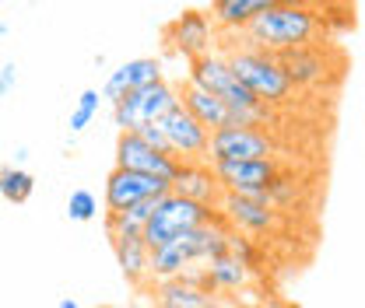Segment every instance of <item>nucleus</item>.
Instances as JSON below:
<instances>
[{
	"label": "nucleus",
	"instance_id": "aec40b11",
	"mask_svg": "<svg viewBox=\"0 0 365 308\" xmlns=\"http://www.w3.org/2000/svg\"><path fill=\"white\" fill-rule=\"evenodd\" d=\"M113 253H116V263L130 284L151 280V249L144 245V238H116Z\"/></svg>",
	"mask_w": 365,
	"mask_h": 308
},
{
	"label": "nucleus",
	"instance_id": "4468645a",
	"mask_svg": "<svg viewBox=\"0 0 365 308\" xmlns=\"http://www.w3.org/2000/svg\"><path fill=\"white\" fill-rule=\"evenodd\" d=\"M173 193L182 196V200L200 203V207H215V211H218V203L225 196L222 186H218V179H215V169L204 165V161H182L180 176L173 182Z\"/></svg>",
	"mask_w": 365,
	"mask_h": 308
},
{
	"label": "nucleus",
	"instance_id": "9b49d317",
	"mask_svg": "<svg viewBox=\"0 0 365 308\" xmlns=\"http://www.w3.org/2000/svg\"><path fill=\"white\" fill-rule=\"evenodd\" d=\"M165 43L173 46L176 53H182L190 63L200 60V56H207L211 43H215V21H211V14H204V11H182V14H176L165 25Z\"/></svg>",
	"mask_w": 365,
	"mask_h": 308
},
{
	"label": "nucleus",
	"instance_id": "6ab92c4d",
	"mask_svg": "<svg viewBox=\"0 0 365 308\" xmlns=\"http://www.w3.org/2000/svg\"><path fill=\"white\" fill-rule=\"evenodd\" d=\"M274 0H215L211 4V21L222 28H250Z\"/></svg>",
	"mask_w": 365,
	"mask_h": 308
},
{
	"label": "nucleus",
	"instance_id": "c756f323",
	"mask_svg": "<svg viewBox=\"0 0 365 308\" xmlns=\"http://www.w3.org/2000/svg\"><path fill=\"white\" fill-rule=\"evenodd\" d=\"M56 308H78V302H74V298H63V302H60Z\"/></svg>",
	"mask_w": 365,
	"mask_h": 308
},
{
	"label": "nucleus",
	"instance_id": "c85d7f7f",
	"mask_svg": "<svg viewBox=\"0 0 365 308\" xmlns=\"http://www.w3.org/2000/svg\"><path fill=\"white\" fill-rule=\"evenodd\" d=\"M29 161V147H14V169H21Z\"/></svg>",
	"mask_w": 365,
	"mask_h": 308
},
{
	"label": "nucleus",
	"instance_id": "5701e85b",
	"mask_svg": "<svg viewBox=\"0 0 365 308\" xmlns=\"http://www.w3.org/2000/svg\"><path fill=\"white\" fill-rule=\"evenodd\" d=\"M264 200L271 203L277 214H281V211H292V207H295V200H299V186H295V179L277 176L274 179V186L264 193Z\"/></svg>",
	"mask_w": 365,
	"mask_h": 308
},
{
	"label": "nucleus",
	"instance_id": "393cba45",
	"mask_svg": "<svg viewBox=\"0 0 365 308\" xmlns=\"http://www.w3.org/2000/svg\"><path fill=\"white\" fill-rule=\"evenodd\" d=\"M228 253L246 266V270H257V266H260V256H264V253H260V245H257L253 238L239 235V231H232V249H228Z\"/></svg>",
	"mask_w": 365,
	"mask_h": 308
},
{
	"label": "nucleus",
	"instance_id": "1a4fd4ad",
	"mask_svg": "<svg viewBox=\"0 0 365 308\" xmlns=\"http://www.w3.org/2000/svg\"><path fill=\"white\" fill-rule=\"evenodd\" d=\"M173 193V182L155 176H140V172H127V169H113L106 176V211L109 214H120L127 207H134L140 200H151V196H169Z\"/></svg>",
	"mask_w": 365,
	"mask_h": 308
},
{
	"label": "nucleus",
	"instance_id": "7c9ffc66",
	"mask_svg": "<svg viewBox=\"0 0 365 308\" xmlns=\"http://www.w3.org/2000/svg\"><path fill=\"white\" fill-rule=\"evenodd\" d=\"M95 308H113V305H95Z\"/></svg>",
	"mask_w": 365,
	"mask_h": 308
},
{
	"label": "nucleus",
	"instance_id": "f03ea898",
	"mask_svg": "<svg viewBox=\"0 0 365 308\" xmlns=\"http://www.w3.org/2000/svg\"><path fill=\"white\" fill-rule=\"evenodd\" d=\"M215 221H222V211L200 207V203H193V200H182L176 193H169V196H162V203H158L151 224L144 228V245H148L151 253H155V249H165V245H173L176 238L197 231V228H204V224H215Z\"/></svg>",
	"mask_w": 365,
	"mask_h": 308
},
{
	"label": "nucleus",
	"instance_id": "b1692460",
	"mask_svg": "<svg viewBox=\"0 0 365 308\" xmlns=\"http://www.w3.org/2000/svg\"><path fill=\"white\" fill-rule=\"evenodd\" d=\"M95 112H98V91H95V88L81 91V98H78V105H74V112H71V133L85 130Z\"/></svg>",
	"mask_w": 365,
	"mask_h": 308
},
{
	"label": "nucleus",
	"instance_id": "7ed1b4c3",
	"mask_svg": "<svg viewBox=\"0 0 365 308\" xmlns=\"http://www.w3.org/2000/svg\"><path fill=\"white\" fill-rule=\"evenodd\" d=\"M180 105V88H173L169 81H158V85L123 95L113 105V123L120 127V133H137L140 127H162Z\"/></svg>",
	"mask_w": 365,
	"mask_h": 308
},
{
	"label": "nucleus",
	"instance_id": "f3484780",
	"mask_svg": "<svg viewBox=\"0 0 365 308\" xmlns=\"http://www.w3.org/2000/svg\"><path fill=\"white\" fill-rule=\"evenodd\" d=\"M158 203H162V196H151V200H140V203L120 211V214H106V235L113 242L116 238H144V228L151 224Z\"/></svg>",
	"mask_w": 365,
	"mask_h": 308
},
{
	"label": "nucleus",
	"instance_id": "39448f33",
	"mask_svg": "<svg viewBox=\"0 0 365 308\" xmlns=\"http://www.w3.org/2000/svg\"><path fill=\"white\" fill-rule=\"evenodd\" d=\"M190 85H197V88H204L207 95L222 98L232 112H246V109H260V105H264L253 91L235 78L228 56L207 53V56L193 60V63H190Z\"/></svg>",
	"mask_w": 365,
	"mask_h": 308
},
{
	"label": "nucleus",
	"instance_id": "412c9836",
	"mask_svg": "<svg viewBox=\"0 0 365 308\" xmlns=\"http://www.w3.org/2000/svg\"><path fill=\"white\" fill-rule=\"evenodd\" d=\"M207 273H211L215 291H239V287L250 280V270L239 263L232 253L218 256V260H211V263H207Z\"/></svg>",
	"mask_w": 365,
	"mask_h": 308
},
{
	"label": "nucleus",
	"instance_id": "cd10ccee",
	"mask_svg": "<svg viewBox=\"0 0 365 308\" xmlns=\"http://www.w3.org/2000/svg\"><path fill=\"white\" fill-rule=\"evenodd\" d=\"M14 85H18V67L14 63H4L0 67V95H7Z\"/></svg>",
	"mask_w": 365,
	"mask_h": 308
},
{
	"label": "nucleus",
	"instance_id": "bb28decb",
	"mask_svg": "<svg viewBox=\"0 0 365 308\" xmlns=\"http://www.w3.org/2000/svg\"><path fill=\"white\" fill-rule=\"evenodd\" d=\"M137 137L148 144V147H155V151H162V154H173L169 151V140H165V130L162 127H140L137 130Z\"/></svg>",
	"mask_w": 365,
	"mask_h": 308
},
{
	"label": "nucleus",
	"instance_id": "a211bd4d",
	"mask_svg": "<svg viewBox=\"0 0 365 308\" xmlns=\"http://www.w3.org/2000/svg\"><path fill=\"white\" fill-rule=\"evenodd\" d=\"M155 305L158 308H222L218 298L190 287L186 280H158L155 284Z\"/></svg>",
	"mask_w": 365,
	"mask_h": 308
},
{
	"label": "nucleus",
	"instance_id": "f257e3e1",
	"mask_svg": "<svg viewBox=\"0 0 365 308\" xmlns=\"http://www.w3.org/2000/svg\"><path fill=\"white\" fill-rule=\"evenodd\" d=\"M323 28V18L317 14V7L306 4H271L250 28L246 39L250 49H264V53H288L299 46H313L317 32Z\"/></svg>",
	"mask_w": 365,
	"mask_h": 308
},
{
	"label": "nucleus",
	"instance_id": "a878e982",
	"mask_svg": "<svg viewBox=\"0 0 365 308\" xmlns=\"http://www.w3.org/2000/svg\"><path fill=\"white\" fill-rule=\"evenodd\" d=\"M98 214V200L91 196L88 189H74L67 200V218L71 221H91Z\"/></svg>",
	"mask_w": 365,
	"mask_h": 308
},
{
	"label": "nucleus",
	"instance_id": "f8f14e48",
	"mask_svg": "<svg viewBox=\"0 0 365 308\" xmlns=\"http://www.w3.org/2000/svg\"><path fill=\"white\" fill-rule=\"evenodd\" d=\"M162 130H165V140H169L173 158H180V161H200V158H207L211 130H204L182 105L162 123Z\"/></svg>",
	"mask_w": 365,
	"mask_h": 308
},
{
	"label": "nucleus",
	"instance_id": "9d476101",
	"mask_svg": "<svg viewBox=\"0 0 365 308\" xmlns=\"http://www.w3.org/2000/svg\"><path fill=\"white\" fill-rule=\"evenodd\" d=\"M215 179L222 186V193L232 196H264L274 186L277 172V161H215Z\"/></svg>",
	"mask_w": 365,
	"mask_h": 308
},
{
	"label": "nucleus",
	"instance_id": "dca6fc26",
	"mask_svg": "<svg viewBox=\"0 0 365 308\" xmlns=\"http://www.w3.org/2000/svg\"><path fill=\"white\" fill-rule=\"evenodd\" d=\"M180 102L182 109L204 127V130L218 133L225 130V127H232V109H228L222 98H215V95H207L204 88H197V85H180Z\"/></svg>",
	"mask_w": 365,
	"mask_h": 308
},
{
	"label": "nucleus",
	"instance_id": "6e6552de",
	"mask_svg": "<svg viewBox=\"0 0 365 308\" xmlns=\"http://www.w3.org/2000/svg\"><path fill=\"white\" fill-rule=\"evenodd\" d=\"M218 211H222L228 228L239 231V235H274L281 228V214L264 196H232V193H225Z\"/></svg>",
	"mask_w": 365,
	"mask_h": 308
},
{
	"label": "nucleus",
	"instance_id": "0eeeda50",
	"mask_svg": "<svg viewBox=\"0 0 365 308\" xmlns=\"http://www.w3.org/2000/svg\"><path fill=\"white\" fill-rule=\"evenodd\" d=\"M180 165H182L180 158L148 147L137 133H120V137H116V169H127V172H140V176H155V179H165V182H176Z\"/></svg>",
	"mask_w": 365,
	"mask_h": 308
},
{
	"label": "nucleus",
	"instance_id": "2eb2a0df",
	"mask_svg": "<svg viewBox=\"0 0 365 308\" xmlns=\"http://www.w3.org/2000/svg\"><path fill=\"white\" fill-rule=\"evenodd\" d=\"M162 81V63L158 60H151V56H140V60H127L123 67H116L113 74H109V81H106V88H102V98H109L113 105L123 98V95H130L137 88H148V85H158Z\"/></svg>",
	"mask_w": 365,
	"mask_h": 308
},
{
	"label": "nucleus",
	"instance_id": "20e7f679",
	"mask_svg": "<svg viewBox=\"0 0 365 308\" xmlns=\"http://www.w3.org/2000/svg\"><path fill=\"white\" fill-rule=\"evenodd\" d=\"M235 78L253 91L264 105H277V102H288L292 95V81L284 78L281 63L274 53H264V49H239L228 56Z\"/></svg>",
	"mask_w": 365,
	"mask_h": 308
},
{
	"label": "nucleus",
	"instance_id": "4be33fe9",
	"mask_svg": "<svg viewBox=\"0 0 365 308\" xmlns=\"http://www.w3.org/2000/svg\"><path fill=\"white\" fill-rule=\"evenodd\" d=\"M32 193H36L32 172L14 169V165H4V169H0V196H4L7 203H25Z\"/></svg>",
	"mask_w": 365,
	"mask_h": 308
},
{
	"label": "nucleus",
	"instance_id": "ddd939ff",
	"mask_svg": "<svg viewBox=\"0 0 365 308\" xmlns=\"http://www.w3.org/2000/svg\"><path fill=\"white\" fill-rule=\"evenodd\" d=\"M277 63H281L284 78L292 81V88H317L330 74L327 49H319V46H299V49L277 53Z\"/></svg>",
	"mask_w": 365,
	"mask_h": 308
},
{
	"label": "nucleus",
	"instance_id": "423d86ee",
	"mask_svg": "<svg viewBox=\"0 0 365 308\" xmlns=\"http://www.w3.org/2000/svg\"><path fill=\"white\" fill-rule=\"evenodd\" d=\"M274 158V137L250 127H225L211 133L207 147V165L215 161H271Z\"/></svg>",
	"mask_w": 365,
	"mask_h": 308
}]
</instances>
